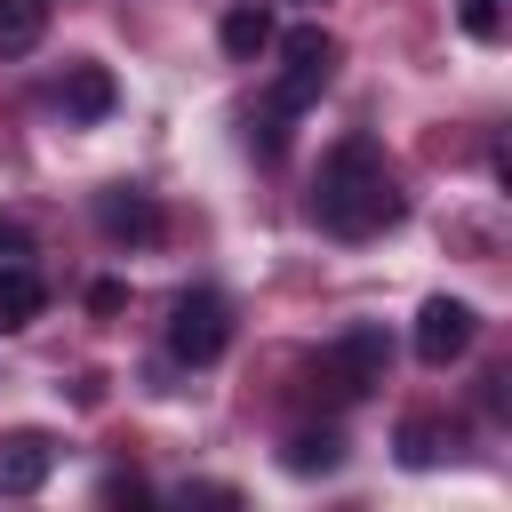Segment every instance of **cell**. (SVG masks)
I'll return each mask as SVG.
<instances>
[{
	"label": "cell",
	"instance_id": "cell-1",
	"mask_svg": "<svg viewBox=\"0 0 512 512\" xmlns=\"http://www.w3.org/2000/svg\"><path fill=\"white\" fill-rule=\"evenodd\" d=\"M312 216H320V232H336V240H376L384 224H400V216H408V200H400L392 160H384V144H376V136H344V144L320 160Z\"/></svg>",
	"mask_w": 512,
	"mask_h": 512
},
{
	"label": "cell",
	"instance_id": "cell-2",
	"mask_svg": "<svg viewBox=\"0 0 512 512\" xmlns=\"http://www.w3.org/2000/svg\"><path fill=\"white\" fill-rule=\"evenodd\" d=\"M272 48H280V88H272V112L288 120V112H304V104L336 80V40H328L320 24H296V32H272Z\"/></svg>",
	"mask_w": 512,
	"mask_h": 512
},
{
	"label": "cell",
	"instance_id": "cell-3",
	"mask_svg": "<svg viewBox=\"0 0 512 512\" xmlns=\"http://www.w3.org/2000/svg\"><path fill=\"white\" fill-rule=\"evenodd\" d=\"M384 368H392V344H384V328H352V336H336V344L312 360V376H320L336 400H368V392L384 384Z\"/></svg>",
	"mask_w": 512,
	"mask_h": 512
},
{
	"label": "cell",
	"instance_id": "cell-4",
	"mask_svg": "<svg viewBox=\"0 0 512 512\" xmlns=\"http://www.w3.org/2000/svg\"><path fill=\"white\" fill-rule=\"evenodd\" d=\"M224 344H232V304L208 296V288L176 296V312H168V352H176L184 368H208V360H224Z\"/></svg>",
	"mask_w": 512,
	"mask_h": 512
},
{
	"label": "cell",
	"instance_id": "cell-5",
	"mask_svg": "<svg viewBox=\"0 0 512 512\" xmlns=\"http://www.w3.org/2000/svg\"><path fill=\"white\" fill-rule=\"evenodd\" d=\"M472 336H480V312H472L464 296H432V304L416 312V360H424V368L464 360V352H472Z\"/></svg>",
	"mask_w": 512,
	"mask_h": 512
},
{
	"label": "cell",
	"instance_id": "cell-6",
	"mask_svg": "<svg viewBox=\"0 0 512 512\" xmlns=\"http://www.w3.org/2000/svg\"><path fill=\"white\" fill-rule=\"evenodd\" d=\"M48 472H56V440H48V432H16V440H0V496H32Z\"/></svg>",
	"mask_w": 512,
	"mask_h": 512
},
{
	"label": "cell",
	"instance_id": "cell-7",
	"mask_svg": "<svg viewBox=\"0 0 512 512\" xmlns=\"http://www.w3.org/2000/svg\"><path fill=\"white\" fill-rule=\"evenodd\" d=\"M216 40H224V56H232V64H256V56L272 48V8H264V0L232 8V16L216 24Z\"/></svg>",
	"mask_w": 512,
	"mask_h": 512
},
{
	"label": "cell",
	"instance_id": "cell-8",
	"mask_svg": "<svg viewBox=\"0 0 512 512\" xmlns=\"http://www.w3.org/2000/svg\"><path fill=\"white\" fill-rule=\"evenodd\" d=\"M96 224H104L112 240H160V208H152L144 192H104V200H96Z\"/></svg>",
	"mask_w": 512,
	"mask_h": 512
},
{
	"label": "cell",
	"instance_id": "cell-9",
	"mask_svg": "<svg viewBox=\"0 0 512 512\" xmlns=\"http://www.w3.org/2000/svg\"><path fill=\"white\" fill-rule=\"evenodd\" d=\"M48 304V280L32 264H0V328H32Z\"/></svg>",
	"mask_w": 512,
	"mask_h": 512
},
{
	"label": "cell",
	"instance_id": "cell-10",
	"mask_svg": "<svg viewBox=\"0 0 512 512\" xmlns=\"http://www.w3.org/2000/svg\"><path fill=\"white\" fill-rule=\"evenodd\" d=\"M112 104H120V88H112L104 64H72V72H64V112H72V120H104Z\"/></svg>",
	"mask_w": 512,
	"mask_h": 512
},
{
	"label": "cell",
	"instance_id": "cell-11",
	"mask_svg": "<svg viewBox=\"0 0 512 512\" xmlns=\"http://www.w3.org/2000/svg\"><path fill=\"white\" fill-rule=\"evenodd\" d=\"M56 0H0V56H32Z\"/></svg>",
	"mask_w": 512,
	"mask_h": 512
},
{
	"label": "cell",
	"instance_id": "cell-12",
	"mask_svg": "<svg viewBox=\"0 0 512 512\" xmlns=\"http://www.w3.org/2000/svg\"><path fill=\"white\" fill-rule=\"evenodd\" d=\"M280 464H288V472H336V464H344V432H328V424H320V432H296V440L280 448Z\"/></svg>",
	"mask_w": 512,
	"mask_h": 512
},
{
	"label": "cell",
	"instance_id": "cell-13",
	"mask_svg": "<svg viewBox=\"0 0 512 512\" xmlns=\"http://www.w3.org/2000/svg\"><path fill=\"white\" fill-rule=\"evenodd\" d=\"M440 456H448V424H440V416H408V424H400V464L424 472V464H440Z\"/></svg>",
	"mask_w": 512,
	"mask_h": 512
},
{
	"label": "cell",
	"instance_id": "cell-14",
	"mask_svg": "<svg viewBox=\"0 0 512 512\" xmlns=\"http://www.w3.org/2000/svg\"><path fill=\"white\" fill-rule=\"evenodd\" d=\"M464 32L472 40H496L504 32V0H464Z\"/></svg>",
	"mask_w": 512,
	"mask_h": 512
},
{
	"label": "cell",
	"instance_id": "cell-15",
	"mask_svg": "<svg viewBox=\"0 0 512 512\" xmlns=\"http://www.w3.org/2000/svg\"><path fill=\"white\" fill-rule=\"evenodd\" d=\"M120 304H128L120 280H96V288H88V312H120Z\"/></svg>",
	"mask_w": 512,
	"mask_h": 512
},
{
	"label": "cell",
	"instance_id": "cell-16",
	"mask_svg": "<svg viewBox=\"0 0 512 512\" xmlns=\"http://www.w3.org/2000/svg\"><path fill=\"white\" fill-rule=\"evenodd\" d=\"M0 248H8V232H0Z\"/></svg>",
	"mask_w": 512,
	"mask_h": 512
}]
</instances>
